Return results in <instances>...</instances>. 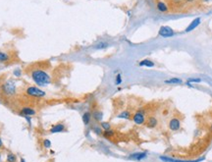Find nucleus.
<instances>
[{
    "mask_svg": "<svg viewBox=\"0 0 212 162\" xmlns=\"http://www.w3.org/2000/svg\"><path fill=\"white\" fill-rule=\"evenodd\" d=\"M10 59H11V56H10L7 52L0 51V62H8Z\"/></svg>",
    "mask_w": 212,
    "mask_h": 162,
    "instance_id": "obj_19",
    "label": "nucleus"
},
{
    "mask_svg": "<svg viewBox=\"0 0 212 162\" xmlns=\"http://www.w3.org/2000/svg\"><path fill=\"white\" fill-rule=\"evenodd\" d=\"M210 129H211V131H212V123H211V127H210Z\"/></svg>",
    "mask_w": 212,
    "mask_h": 162,
    "instance_id": "obj_31",
    "label": "nucleus"
},
{
    "mask_svg": "<svg viewBox=\"0 0 212 162\" xmlns=\"http://www.w3.org/2000/svg\"><path fill=\"white\" fill-rule=\"evenodd\" d=\"M201 1H202L203 3H209L212 1V0H201Z\"/></svg>",
    "mask_w": 212,
    "mask_h": 162,
    "instance_id": "obj_29",
    "label": "nucleus"
},
{
    "mask_svg": "<svg viewBox=\"0 0 212 162\" xmlns=\"http://www.w3.org/2000/svg\"><path fill=\"white\" fill-rule=\"evenodd\" d=\"M158 34L162 37H171L175 36V31L169 26H162L159 29Z\"/></svg>",
    "mask_w": 212,
    "mask_h": 162,
    "instance_id": "obj_6",
    "label": "nucleus"
},
{
    "mask_svg": "<svg viewBox=\"0 0 212 162\" xmlns=\"http://www.w3.org/2000/svg\"><path fill=\"white\" fill-rule=\"evenodd\" d=\"M100 127L102 128L103 131H107V130H110L111 128V124L109 122H104V121H101L100 122Z\"/></svg>",
    "mask_w": 212,
    "mask_h": 162,
    "instance_id": "obj_23",
    "label": "nucleus"
},
{
    "mask_svg": "<svg viewBox=\"0 0 212 162\" xmlns=\"http://www.w3.org/2000/svg\"><path fill=\"white\" fill-rule=\"evenodd\" d=\"M188 84H190V83H200L201 82V80L200 79H189L188 81Z\"/></svg>",
    "mask_w": 212,
    "mask_h": 162,
    "instance_id": "obj_27",
    "label": "nucleus"
},
{
    "mask_svg": "<svg viewBox=\"0 0 212 162\" xmlns=\"http://www.w3.org/2000/svg\"><path fill=\"white\" fill-rule=\"evenodd\" d=\"M132 116H133V113H131V111L124 110L122 112H120V113L117 115V118L126 119V120H131V119H132Z\"/></svg>",
    "mask_w": 212,
    "mask_h": 162,
    "instance_id": "obj_15",
    "label": "nucleus"
},
{
    "mask_svg": "<svg viewBox=\"0 0 212 162\" xmlns=\"http://www.w3.org/2000/svg\"><path fill=\"white\" fill-rule=\"evenodd\" d=\"M0 149H4V146H3V142L1 138H0Z\"/></svg>",
    "mask_w": 212,
    "mask_h": 162,
    "instance_id": "obj_28",
    "label": "nucleus"
},
{
    "mask_svg": "<svg viewBox=\"0 0 212 162\" xmlns=\"http://www.w3.org/2000/svg\"><path fill=\"white\" fill-rule=\"evenodd\" d=\"M18 159H17V155L16 154H14L12 152H9L7 154V157H6V162H17Z\"/></svg>",
    "mask_w": 212,
    "mask_h": 162,
    "instance_id": "obj_21",
    "label": "nucleus"
},
{
    "mask_svg": "<svg viewBox=\"0 0 212 162\" xmlns=\"http://www.w3.org/2000/svg\"><path fill=\"white\" fill-rule=\"evenodd\" d=\"M146 157V152H136L134 154H131L129 156L130 159H133V160H137V161H140V160H143V158Z\"/></svg>",
    "mask_w": 212,
    "mask_h": 162,
    "instance_id": "obj_14",
    "label": "nucleus"
},
{
    "mask_svg": "<svg viewBox=\"0 0 212 162\" xmlns=\"http://www.w3.org/2000/svg\"><path fill=\"white\" fill-rule=\"evenodd\" d=\"M91 129H93V133L96 134L97 136H102V134H103V130H102V128L100 127V125H99V126H98V125H95V126H93Z\"/></svg>",
    "mask_w": 212,
    "mask_h": 162,
    "instance_id": "obj_22",
    "label": "nucleus"
},
{
    "mask_svg": "<svg viewBox=\"0 0 212 162\" xmlns=\"http://www.w3.org/2000/svg\"><path fill=\"white\" fill-rule=\"evenodd\" d=\"M146 111L144 109H140V110L136 111L135 113L133 114L132 116V120L135 124L141 126V125H144L146 124Z\"/></svg>",
    "mask_w": 212,
    "mask_h": 162,
    "instance_id": "obj_3",
    "label": "nucleus"
},
{
    "mask_svg": "<svg viewBox=\"0 0 212 162\" xmlns=\"http://www.w3.org/2000/svg\"><path fill=\"white\" fill-rule=\"evenodd\" d=\"M31 78L38 87H47L51 83L50 75L43 69L34 68L31 71Z\"/></svg>",
    "mask_w": 212,
    "mask_h": 162,
    "instance_id": "obj_1",
    "label": "nucleus"
},
{
    "mask_svg": "<svg viewBox=\"0 0 212 162\" xmlns=\"http://www.w3.org/2000/svg\"><path fill=\"white\" fill-rule=\"evenodd\" d=\"M164 83L166 84H179L183 83V80L179 79V78H172V79H169V80H165Z\"/></svg>",
    "mask_w": 212,
    "mask_h": 162,
    "instance_id": "obj_18",
    "label": "nucleus"
},
{
    "mask_svg": "<svg viewBox=\"0 0 212 162\" xmlns=\"http://www.w3.org/2000/svg\"><path fill=\"white\" fill-rule=\"evenodd\" d=\"M27 96L34 98H42L46 96V93L44 90H42L40 87H35V86H30L26 89Z\"/></svg>",
    "mask_w": 212,
    "mask_h": 162,
    "instance_id": "obj_2",
    "label": "nucleus"
},
{
    "mask_svg": "<svg viewBox=\"0 0 212 162\" xmlns=\"http://www.w3.org/2000/svg\"><path fill=\"white\" fill-rule=\"evenodd\" d=\"M42 144H43V147L44 149H49V147L51 146V142L47 139L43 140V142H42Z\"/></svg>",
    "mask_w": 212,
    "mask_h": 162,
    "instance_id": "obj_26",
    "label": "nucleus"
},
{
    "mask_svg": "<svg viewBox=\"0 0 212 162\" xmlns=\"http://www.w3.org/2000/svg\"><path fill=\"white\" fill-rule=\"evenodd\" d=\"M67 131V127L64 123H57V124L53 125L49 129V132L51 134H56V133H63Z\"/></svg>",
    "mask_w": 212,
    "mask_h": 162,
    "instance_id": "obj_8",
    "label": "nucleus"
},
{
    "mask_svg": "<svg viewBox=\"0 0 212 162\" xmlns=\"http://www.w3.org/2000/svg\"><path fill=\"white\" fill-rule=\"evenodd\" d=\"M102 136H103L105 139H112V138H114L115 137V132L113 131L112 129L107 130V131H103Z\"/></svg>",
    "mask_w": 212,
    "mask_h": 162,
    "instance_id": "obj_20",
    "label": "nucleus"
},
{
    "mask_svg": "<svg viewBox=\"0 0 212 162\" xmlns=\"http://www.w3.org/2000/svg\"><path fill=\"white\" fill-rule=\"evenodd\" d=\"M156 8L160 13H167L169 11L168 5L166 4V2H164V1H157Z\"/></svg>",
    "mask_w": 212,
    "mask_h": 162,
    "instance_id": "obj_12",
    "label": "nucleus"
},
{
    "mask_svg": "<svg viewBox=\"0 0 212 162\" xmlns=\"http://www.w3.org/2000/svg\"><path fill=\"white\" fill-rule=\"evenodd\" d=\"M140 67H148V68H151V67H154L155 64L153 61H151L150 59H143L139 62Z\"/></svg>",
    "mask_w": 212,
    "mask_h": 162,
    "instance_id": "obj_16",
    "label": "nucleus"
},
{
    "mask_svg": "<svg viewBox=\"0 0 212 162\" xmlns=\"http://www.w3.org/2000/svg\"><path fill=\"white\" fill-rule=\"evenodd\" d=\"M200 23H201V18H200V17H197V18L193 19L192 22H190V24L189 25V26L186 28L185 33H190V31H193V30H196V28L200 25Z\"/></svg>",
    "mask_w": 212,
    "mask_h": 162,
    "instance_id": "obj_9",
    "label": "nucleus"
},
{
    "mask_svg": "<svg viewBox=\"0 0 212 162\" xmlns=\"http://www.w3.org/2000/svg\"><path fill=\"white\" fill-rule=\"evenodd\" d=\"M146 127L148 129H156L159 125V119L154 115H150L146 118Z\"/></svg>",
    "mask_w": 212,
    "mask_h": 162,
    "instance_id": "obj_7",
    "label": "nucleus"
},
{
    "mask_svg": "<svg viewBox=\"0 0 212 162\" xmlns=\"http://www.w3.org/2000/svg\"><path fill=\"white\" fill-rule=\"evenodd\" d=\"M20 162H26V160H25L24 158H21V159H20Z\"/></svg>",
    "mask_w": 212,
    "mask_h": 162,
    "instance_id": "obj_30",
    "label": "nucleus"
},
{
    "mask_svg": "<svg viewBox=\"0 0 212 162\" xmlns=\"http://www.w3.org/2000/svg\"><path fill=\"white\" fill-rule=\"evenodd\" d=\"M91 119H93V116H91L90 112L87 111V112H84V113L83 114V122H84V124L86 125V126L90 124Z\"/></svg>",
    "mask_w": 212,
    "mask_h": 162,
    "instance_id": "obj_17",
    "label": "nucleus"
},
{
    "mask_svg": "<svg viewBox=\"0 0 212 162\" xmlns=\"http://www.w3.org/2000/svg\"><path fill=\"white\" fill-rule=\"evenodd\" d=\"M182 128V120L179 116H173L168 122V129L172 133L179 132Z\"/></svg>",
    "mask_w": 212,
    "mask_h": 162,
    "instance_id": "obj_4",
    "label": "nucleus"
},
{
    "mask_svg": "<svg viewBox=\"0 0 212 162\" xmlns=\"http://www.w3.org/2000/svg\"><path fill=\"white\" fill-rule=\"evenodd\" d=\"M91 116H93V119L94 121L100 123L102 121V119H103V112L99 110V109H94L93 113H91Z\"/></svg>",
    "mask_w": 212,
    "mask_h": 162,
    "instance_id": "obj_11",
    "label": "nucleus"
},
{
    "mask_svg": "<svg viewBox=\"0 0 212 162\" xmlns=\"http://www.w3.org/2000/svg\"><path fill=\"white\" fill-rule=\"evenodd\" d=\"M160 159L164 162H199L200 160H182V159H175V158L167 157V156H160Z\"/></svg>",
    "mask_w": 212,
    "mask_h": 162,
    "instance_id": "obj_13",
    "label": "nucleus"
},
{
    "mask_svg": "<svg viewBox=\"0 0 212 162\" xmlns=\"http://www.w3.org/2000/svg\"><path fill=\"white\" fill-rule=\"evenodd\" d=\"M20 114L24 117H31V116L37 114V111L30 106H25L20 110Z\"/></svg>",
    "mask_w": 212,
    "mask_h": 162,
    "instance_id": "obj_10",
    "label": "nucleus"
},
{
    "mask_svg": "<svg viewBox=\"0 0 212 162\" xmlns=\"http://www.w3.org/2000/svg\"><path fill=\"white\" fill-rule=\"evenodd\" d=\"M123 82V80H122V76H121V74H117L116 75V78H115V84H121Z\"/></svg>",
    "mask_w": 212,
    "mask_h": 162,
    "instance_id": "obj_25",
    "label": "nucleus"
},
{
    "mask_svg": "<svg viewBox=\"0 0 212 162\" xmlns=\"http://www.w3.org/2000/svg\"><path fill=\"white\" fill-rule=\"evenodd\" d=\"M108 46V43L107 42H104V41H101V42H98V43L95 45V48L96 49H104Z\"/></svg>",
    "mask_w": 212,
    "mask_h": 162,
    "instance_id": "obj_24",
    "label": "nucleus"
},
{
    "mask_svg": "<svg viewBox=\"0 0 212 162\" xmlns=\"http://www.w3.org/2000/svg\"><path fill=\"white\" fill-rule=\"evenodd\" d=\"M16 84L14 81H7L2 86V91L7 96H13L16 93Z\"/></svg>",
    "mask_w": 212,
    "mask_h": 162,
    "instance_id": "obj_5",
    "label": "nucleus"
}]
</instances>
